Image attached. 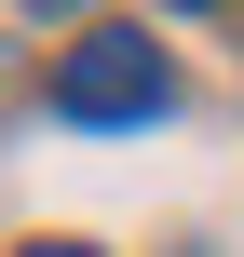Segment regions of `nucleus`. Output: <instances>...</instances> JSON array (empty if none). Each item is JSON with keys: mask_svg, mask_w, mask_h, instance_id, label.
Instances as JSON below:
<instances>
[{"mask_svg": "<svg viewBox=\"0 0 244 257\" xmlns=\"http://www.w3.org/2000/svg\"><path fill=\"white\" fill-rule=\"evenodd\" d=\"M27 257H95V244H27Z\"/></svg>", "mask_w": 244, "mask_h": 257, "instance_id": "2", "label": "nucleus"}, {"mask_svg": "<svg viewBox=\"0 0 244 257\" xmlns=\"http://www.w3.org/2000/svg\"><path fill=\"white\" fill-rule=\"evenodd\" d=\"M163 95H177V68H163L149 27H82V41L54 54V108H68V122H149Z\"/></svg>", "mask_w": 244, "mask_h": 257, "instance_id": "1", "label": "nucleus"}]
</instances>
